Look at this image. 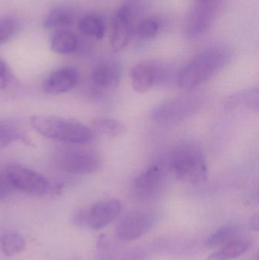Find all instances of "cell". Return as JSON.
I'll use <instances>...</instances> for the list:
<instances>
[{
	"label": "cell",
	"instance_id": "5b68a950",
	"mask_svg": "<svg viewBox=\"0 0 259 260\" xmlns=\"http://www.w3.org/2000/svg\"><path fill=\"white\" fill-rule=\"evenodd\" d=\"M56 162L63 171L75 174H89L98 171L101 159L94 151L67 149L57 154Z\"/></svg>",
	"mask_w": 259,
	"mask_h": 260
},
{
	"label": "cell",
	"instance_id": "277c9868",
	"mask_svg": "<svg viewBox=\"0 0 259 260\" xmlns=\"http://www.w3.org/2000/svg\"><path fill=\"white\" fill-rule=\"evenodd\" d=\"M200 106V100L198 98H178L157 107L152 112V118L160 123H177L197 112Z\"/></svg>",
	"mask_w": 259,
	"mask_h": 260
},
{
	"label": "cell",
	"instance_id": "8fae6325",
	"mask_svg": "<svg viewBox=\"0 0 259 260\" xmlns=\"http://www.w3.org/2000/svg\"><path fill=\"white\" fill-rule=\"evenodd\" d=\"M131 13L130 6L125 5L118 9L113 18L110 45L114 52L121 51L130 41L132 36Z\"/></svg>",
	"mask_w": 259,
	"mask_h": 260
},
{
	"label": "cell",
	"instance_id": "ac0fdd59",
	"mask_svg": "<svg viewBox=\"0 0 259 260\" xmlns=\"http://www.w3.org/2000/svg\"><path fill=\"white\" fill-rule=\"evenodd\" d=\"M249 248V244L243 240H232L222 246L218 251L212 253L207 260H231L240 257Z\"/></svg>",
	"mask_w": 259,
	"mask_h": 260
},
{
	"label": "cell",
	"instance_id": "7c38bea8",
	"mask_svg": "<svg viewBox=\"0 0 259 260\" xmlns=\"http://www.w3.org/2000/svg\"><path fill=\"white\" fill-rule=\"evenodd\" d=\"M162 173L158 166H151L141 173L134 183L135 196L139 200H149L153 198L161 189Z\"/></svg>",
	"mask_w": 259,
	"mask_h": 260
},
{
	"label": "cell",
	"instance_id": "9c48e42d",
	"mask_svg": "<svg viewBox=\"0 0 259 260\" xmlns=\"http://www.w3.org/2000/svg\"><path fill=\"white\" fill-rule=\"evenodd\" d=\"M167 68L156 62H144L135 66L131 71V79L134 90L144 93L157 82L168 78Z\"/></svg>",
	"mask_w": 259,
	"mask_h": 260
},
{
	"label": "cell",
	"instance_id": "7a4b0ae2",
	"mask_svg": "<svg viewBox=\"0 0 259 260\" xmlns=\"http://www.w3.org/2000/svg\"><path fill=\"white\" fill-rule=\"evenodd\" d=\"M229 60L225 49L211 48L196 55L178 73L176 82L182 89L192 90L209 80Z\"/></svg>",
	"mask_w": 259,
	"mask_h": 260
},
{
	"label": "cell",
	"instance_id": "3957f363",
	"mask_svg": "<svg viewBox=\"0 0 259 260\" xmlns=\"http://www.w3.org/2000/svg\"><path fill=\"white\" fill-rule=\"evenodd\" d=\"M171 165L176 177L186 183L199 184L208 179L206 160L202 151L195 145L179 146L172 156Z\"/></svg>",
	"mask_w": 259,
	"mask_h": 260
},
{
	"label": "cell",
	"instance_id": "ffe728a7",
	"mask_svg": "<svg viewBox=\"0 0 259 260\" xmlns=\"http://www.w3.org/2000/svg\"><path fill=\"white\" fill-rule=\"evenodd\" d=\"M79 27L84 35L94 39H102L105 35L104 23L97 15H85L79 21Z\"/></svg>",
	"mask_w": 259,
	"mask_h": 260
},
{
	"label": "cell",
	"instance_id": "f546056e",
	"mask_svg": "<svg viewBox=\"0 0 259 260\" xmlns=\"http://www.w3.org/2000/svg\"><path fill=\"white\" fill-rule=\"evenodd\" d=\"M195 3H217L219 0H194Z\"/></svg>",
	"mask_w": 259,
	"mask_h": 260
},
{
	"label": "cell",
	"instance_id": "83f0119b",
	"mask_svg": "<svg viewBox=\"0 0 259 260\" xmlns=\"http://www.w3.org/2000/svg\"><path fill=\"white\" fill-rule=\"evenodd\" d=\"M11 73L6 62L0 59V90L4 89L9 85Z\"/></svg>",
	"mask_w": 259,
	"mask_h": 260
},
{
	"label": "cell",
	"instance_id": "d6986e66",
	"mask_svg": "<svg viewBox=\"0 0 259 260\" xmlns=\"http://www.w3.org/2000/svg\"><path fill=\"white\" fill-rule=\"evenodd\" d=\"M92 126L97 133L107 137H117L127 131V127L125 123L116 119H96L93 121Z\"/></svg>",
	"mask_w": 259,
	"mask_h": 260
},
{
	"label": "cell",
	"instance_id": "e0dca14e",
	"mask_svg": "<svg viewBox=\"0 0 259 260\" xmlns=\"http://www.w3.org/2000/svg\"><path fill=\"white\" fill-rule=\"evenodd\" d=\"M258 88H251L233 94L227 101L225 108L228 110H234L243 107L258 111Z\"/></svg>",
	"mask_w": 259,
	"mask_h": 260
},
{
	"label": "cell",
	"instance_id": "f1b7e54d",
	"mask_svg": "<svg viewBox=\"0 0 259 260\" xmlns=\"http://www.w3.org/2000/svg\"><path fill=\"white\" fill-rule=\"evenodd\" d=\"M251 226H252V230H258V215H255L252 218V222H251Z\"/></svg>",
	"mask_w": 259,
	"mask_h": 260
},
{
	"label": "cell",
	"instance_id": "2e32d148",
	"mask_svg": "<svg viewBox=\"0 0 259 260\" xmlns=\"http://www.w3.org/2000/svg\"><path fill=\"white\" fill-rule=\"evenodd\" d=\"M74 11L68 6H58L52 9L44 21L46 28L69 27L75 22Z\"/></svg>",
	"mask_w": 259,
	"mask_h": 260
},
{
	"label": "cell",
	"instance_id": "7402d4cb",
	"mask_svg": "<svg viewBox=\"0 0 259 260\" xmlns=\"http://www.w3.org/2000/svg\"><path fill=\"white\" fill-rule=\"evenodd\" d=\"M237 232H238V229H237V226L232 225V224H226V225L222 226L208 237L206 242H205V247L208 249H214L222 247L227 243L234 240Z\"/></svg>",
	"mask_w": 259,
	"mask_h": 260
},
{
	"label": "cell",
	"instance_id": "484cf974",
	"mask_svg": "<svg viewBox=\"0 0 259 260\" xmlns=\"http://www.w3.org/2000/svg\"><path fill=\"white\" fill-rule=\"evenodd\" d=\"M94 260H113L110 245L104 235H100L97 239Z\"/></svg>",
	"mask_w": 259,
	"mask_h": 260
},
{
	"label": "cell",
	"instance_id": "603a6c76",
	"mask_svg": "<svg viewBox=\"0 0 259 260\" xmlns=\"http://www.w3.org/2000/svg\"><path fill=\"white\" fill-rule=\"evenodd\" d=\"M21 128L12 122H0V150L16 141H25Z\"/></svg>",
	"mask_w": 259,
	"mask_h": 260
},
{
	"label": "cell",
	"instance_id": "4316f807",
	"mask_svg": "<svg viewBox=\"0 0 259 260\" xmlns=\"http://www.w3.org/2000/svg\"><path fill=\"white\" fill-rule=\"evenodd\" d=\"M14 190L15 189L9 181L6 171H0V202L9 197Z\"/></svg>",
	"mask_w": 259,
	"mask_h": 260
},
{
	"label": "cell",
	"instance_id": "44dd1931",
	"mask_svg": "<svg viewBox=\"0 0 259 260\" xmlns=\"http://www.w3.org/2000/svg\"><path fill=\"white\" fill-rule=\"evenodd\" d=\"M25 241L17 233H6L0 238V250L6 256L20 254L25 250Z\"/></svg>",
	"mask_w": 259,
	"mask_h": 260
},
{
	"label": "cell",
	"instance_id": "4fadbf2b",
	"mask_svg": "<svg viewBox=\"0 0 259 260\" xmlns=\"http://www.w3.org/2000/svg\"><path fill=\"white\" fill-rule=\"evenodd\" d=\"M79 76L75 69L66 67L53 72L44 83V90L49 94H62L75 88Z\"/></svg>",
	"mask_w": 259,
	"mask_h": 260
},
{
	"label": "cell",
	"instance_id": "6da1fadb",
	"mask_svg": "<svg viewBox=\"0 0 259 260\" xmlns=\"http://www.w3.org/2000/svg\"><path fill=\"white\" fill-rule=\"evenodd\" d=\"M31 127L44 137L70 145H84L94 139V133L88 126L76 120L48 115L30 117Z\"/></svg>",
	"mask_w": 259,
	"mask_h": 260
},
{
	"label": "cell",
	"instance_id": "5bb4252c",
	"mask_svg": "<svg viewBox=\"0 0 259 260\" xmlns=\"http://www.w3.org/2000/svg\"><path fill=\"white\" fill-rule=\"evenodd\" d=\"M121 72L114 64L103 63L96 67L92 73V82L100 88H113L120 83Z\"/></svg>",
	"mask_w": 259,
	"mask_h": 260
},
{
	"label": "cell",
	"instance_id": "30bf717a",
	"mask_svg": "<svg viewBox=\"0 0 259 260\" xmlns=\"http://www.w3.org/2000/svg\"><path fill=\"white\" fill-rule=\"evenodd\" d=\"M217 4L195 3L186 21V30L190 36L202 35L209 27L215 16Z\"/></svg>",
	"mask_w": 259,
	"mask_h": 260
},
{
	"label": "cell",
	"instance_id": "9a60e30c",
	"mask_svg": "<svg viewBox=\"0 0 259 260\" xmlns=\"http://www.w3.org/2000/svg\"><path fill=\"white\" fill-rule=\"evenodd\" d=\"M79 40L73 32L62 30L57 32L50 40V50L60 55L69 54L77 49Z\"/></svg>",
	"mask_w": 259,
	"mask_h": 260
},
{
	"label": "cell",
	"instance_id": "8992f818",
	"mask_svg": "<svg viewBox=\"0 0 259 260\" xmlns=\"http://www.w3.org/2000/svg\"><path fill=\"white\" fill-rule=\"evenodd\" d=\"M14 189L33 196L47 193L50 187L48 180L39 173L18 165H12L6 170Z\"/></svg>",
	"mask_w": 259,
	"mask_h": 260
},
{
	"label": "cell",
	"instance_id": "cb8c5ba5",
	"mask_svg": "<svg viewBox=\"0 0 259 260\" xmlns=\"http://www.w3.org/2000/svg\"><path fill=\"white\" fill-rule=\"evenodd\" d=\"M17 30V22L10 16L0 18V45L7 42L15 35Z\"/></svg>",
	"mask_w": 259,
	"mask_h": 260
},
{
	"label": "cell",
	"instance_id": "ba28073f",
	"mask_svg": "<svg viewBox=\"0 0 259 260\" xmlns=\"http://www.w3.org/2000/svg\"><path fill=\"white\" fill-rule=\"evenodd\" d=\"M155 222V216L149 212H131L119 222L116 235L120 241H135L147 233Z\"/></svg>",
	"mask_w": 259,
	"mask_h": 260
},
{
	"label": "cell",
	"instance_id": "52a82bcc",
	"mask_svg": "<svg viewBox=\"0 0 259 260\" xmlns=\"http://www.w3.org/2000/svg\"><path fill=\"white\" fill-rule=\"evenodd\" d=\"M84 227L91 230L104 229L114 221L122 211V204L117 200H103L96 203L89 209H82Z\"/></svg>",
	"mask_w": 259,
	"mask_h": 260
},
{
	"label": "cell",
	"instance_id": "4dcf8cb0",
	"mask_svg": "<svg viewBox=\"0 0 259 260\" xmlns=\"http://www.w3.org/2000/svg\"><path fill=\"white\" fill-rule=\"evenodd\" d=\"M126 260H141L140 258L136 257V256H132V257L129 258V259H127Z\"/></svg>",
	"mask_w": 259,
	"mask_h": 260
},
{
	"label": "cell",
	"instance_id": "d4e9b609",
	"mask_svg": "<svg viewBox=\"0 0 259 260\" xmlns=\"http://www.w3.org/2000/svg\"><path fill=\"white\" fill-rule=\"evenodd\" d=\"M160 24L157 20L152 18L143 20L136 27V35L142 39L153 38L159 30Z\"/></svg>",
	"mask_w": 259,
	"mask_h": 260
}]
</instances>
